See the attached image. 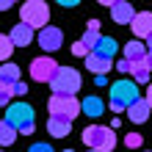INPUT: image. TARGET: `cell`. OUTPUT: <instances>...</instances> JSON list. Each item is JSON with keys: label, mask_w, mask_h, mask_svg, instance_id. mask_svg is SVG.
Listing matches in <instances>:
<instances>
[{"label": "cell", "mask_w": 152, "mask_h": 152, "mask_svg": "<svg viewBox=\"0 0 152 152\" xmlns=\"http://www.w3.org/2000/svg\"><path fill=\"white\" fill-rule=\"evenodd\" d=\"M113 69H119V72H122V75H127V72H130V64H127V61H124V58H122V61H119V64H113Z\"/></svg>", "instance_id": "cell-28"}, {"label": "cell", "mask_w": 152, "mask_h": 152, "mask_svg": "<svg viewBox=\"0 0 152 152\" xmlns=\"http://www.w3.org/2000/svg\"><path fill=\"white\" fill-rule=\"evenodd\" d=\"M111 17H113L116 25H127V22H133V17H136V8H133L127 0H116L111 6Z\"/></svg>", "instance_id": "cell-10"}, {"label": "cell", "mask_w": 152, "mask_h": 152, "mask_svg": "<svg viewBox=\"0 0 152 152\" xmlns=\"http://www.w3.org/2000/svg\"><path fill=\"white\" fill-rule=\"evenodd\" d=\"M147 58V50H144V44L141 42H127L124 44V61H127V64H138V61H144Z\"/></svg>", "instance_id": "cell-14"}, {"label": "cell", "mask_w": 152, "mask_h": 152, "mask_svg": "<svg viewBox=\"0 0 152 152\" xmlns=\"http://www.w3.org/2000/svg\"><path fill=\"white\" fill-rule=\"evenodd\" d=\"M0 152H3V149H0Z\"/></svg>", "instance_id": "cell-36"}, {"label": "cell", "mask_w": 152, "mask_h": 152, "mask_svg": "<svg viewBox=\"0 0 152 152\" xmlns=\"http://www.w3.org/2000/svg\"><path fill=\"white\" fill-rule=\"evenodd\" d=\"M61 42H64V33H61V28H53V25H47V28H42L39 31V47L42 50H58L61 47Z\"/></svg>", "instance_id": "cell-8"}, {"label": "cell", "mask_w": 152, "mask_h": 152, "mask_svg": "<svg viewBox=\"0 0 152 152\" xmlns=\"http://www.w3.org/2000/svg\"><path fill=\"white\" fill-rule=\"evenodd\" d=\"M88 31H91V33H100V20H88Z\"/></svg>", "instance_id": "cell-29"}, {"label": "cell", "mask_w": 152, "mask_h": 152, "mask_svg": "<svg viewBox=\"0 0 152 152\" xmlns=\"http://www.w3.org/2000/svg\"><path fill=\"white\" fill-rule=\"evenodd\" d=\"M8 39H11V44H17V47H28V44L33 42V31L28 28V25L17 22L11 28V33H8Z\"/></svg>", "instance_id": "cell-13"}, {"label": "cell", "mask_w": 152, "mask_h": 152, "mask_svg": "<svg viewBox=\"0 0 152 152\" xmlns=\"http://www.w3.org/2000/svg\"><path fill=\"white\" fill-rule=\"evenodd\" d=\"M141 144H144L141 133H127V138H124V147H127V149H138Z\"/></svg>", "instance_id": "cell-22"}, {"label": "cell", "mask_w": 152, "mask_h": 152, "mask_svg": "<svg viewBox=\"0 0 152 152\" xmlns=\"http://www.w3.org/2000/svg\"><path fill=\"white\" fill-rule=\"evenodd\" d=\"M130 28H133V33H136L138 39L152 36V14H149V11H136V17H133V22H130Z\"/></svg>", "instance_id": "cell-9"}, {"label": "cell", "mask_w": 152, "mask_h": 152, "mask_svg": "<svg viewBox=\"0 0 152 152\" xmlns=\"http://www.w3.org/2000/svg\"><path fill=\"white\" fill-rule=\"evenodd\" d=\"M47 108H50V116H64V119L72 122L75 116L80 113V100H77V97L53 94V97H50V102H47Z\"/></svg>", "instance_id": "cell-6"}, {"label": "cell", "mask_w": 152, "mask_h": 152, "mask_svg": "<svg viewBox=\"0 0 152 152\" xmlns=\"http://www.w3.org/2000/svg\"><path fill=\"white\" fill-rule=\"evenodd\" d=\"M116 50H119V44H116V39H111V36H100V42H97V47L91 50V53H97L100 58H113L116 56Z\"/></svg>", "instance_id": "cell-16"}, {"label": "cell", "mask_w": 152, "mask_h": 152, "mask_svg": "<svg viewBox=\"0 0 152 152\" xmlns=\"http://www.w3.org/2000/svg\"><path fill=\"white\" fill-rule=\"evenodd\" d=\"M20 17H22V25H28V28H47L50 22V8L47 3H42V0H28L22 8H20Z\"/></svg>", "instance_id": "cell-5"}, {"label": "cell", "mask_w": 152, "mask_h": 152, "mask_svg": "<svg viewBox=\"0 0 152 152\" xmlns=\"http://www.w3.org/2000/svg\"><path fill=\"white\" fill-rule=\"evenodd\" d=\"M144 102H147V108L152 111V83H149V88H147V97H144Z\"/></svg>", "instance_id": "cell-30"}, {"label": "cell", "mask_w": 152, "mask_h": 152, "mask_svg": "<svg viewBox=\"0 0 152 152\" xmlns=\"http://www.w3.org/2000/svg\"><path fill=\"white\" fill-rule=\"evenodd\" d=\"M0 83H6V86L20 83V66L11 64V61H6V64L0 66Z\"/></svg>", "instance_id": "cell-19"}, {"label": "cell", "mask_w": 152, "mask_h": 152, "mask_svg": "<svg viewBox=\"0 0 152 152\" xmlns=\"http://www.w3.org/2000/svg\"><path fill=\"white\" fill-rule=\"evenodd\" d=\"M50 86H53V91H56V94L75 97L77 88H80V72L72 69V66H58L56 75H53V80H50Z\"/></svg>", "instance_id": "cell-3"}, {"label": "cell", "mask_w": 152, "mask_h": 152, "mask_svg": "<svg viewBox=\"0 0 152 152\" xmlns=\"http://www.w3.org/2000/svg\"><path fill=\"white\" fill-rule=\"evenodd\" d=\"M47 133L53 138H66L72 133V122L64 119V116H50L47 119Z\"/></svg>", "instance_id": "cell-12"}, {"label": "cell", "mask_w": 152, "mask_h": 152, "mask_svg": "<svg viewBox=\"0 0 152 152\" xmlns=\"http://www.w3.org/2000/svg\"><path fill=\"white\" fill-rule=\"evenodd\" d=\"M25 94H28V83H22V80H20V83L11 86V97H25Z\"/></svg>", "instance_id": "cell-26"}, {"label": "cell", "mask_w": 152, "mask_h": 152, "mask_svg": "<svg viewBox=\"0 0 152 152\" xmlns=\"http://www.w3.org/2000/svg\"><path fill=\"white\" fill-rule=\"evenodd\" d=\"M11 53H14V44H11V39H8L6 33H0V61L6 64V61L11 58Z\"/></svg>", "instance_id": "cell-20"}, {"label": "cell", "mask_w": 152, "mask_h": 152, "mask_svg": "<svg viewBox=\"0 0 152 152\" xmlns=\"http://www.w3.org/2000/svg\"><path fill=\"white\" fill-rule=\"evenodd\" d=\"M86 69H88V72H94L97 77H105V75H108V69H113V61L100 58L97 53H88V56H86Z\"/></svg>", "instance_id": "cell-11"}, {"label": "cell", "mask_w": 152, "mask_h": 152, "mask_svg": "<svg viewBox=\"0 0 152 152\" xmlns=\"http://www.w3.org/2000/svg\"><path fill=\"white\" fill-rule=\"evenodd\" d=\"M144 50H147V56L152 58V36H147V47H144Z\"/></svg>", "instance_id": "cell-32"}, {"label": "cell", "mask_w": 152, "mask_h": 152, "mask_svg": "<svg viewBox=\"0 0 152 152\" xmlns=\"http://www.w3.org/2000/svg\"><path fill=\"white\" fill-rule=\"evenodd\" d=\"M88 53H91V50H88V47H86V44L80 42V39L72 44V56H77V58H80V56H88Z\"/></svg>", "instance_id": "cell-25"}, {"label": "cell", "mask_w": 152, "mask_h": 152, "mask_svg": "<svg viewBox=\"0 0 152 152\" xmlns=\"http://www.w3.org/2000/svg\"><path fill=\"white\" fill-rule=\"evenodd\" d=\"M11 102V86L0 83V105H8Z\"/></svg>", "instance_id": "cell-24"}, {"label": "cell", "mask_w": 152, "mask_h": 152, "mask_svg": "<svg viewBox=\"0 0 152 152\" xmlns=\"http://www.w3.org/2000/svg\"><path fill=\"white\" fill-rule=\"evenodd\" d=\"M80 42H83V44H86L88 50H94V47H97V42H100V33H91V31H86V33H83V39H80Z\"/></svg>", "instance_id": "cell-23"}, {"label": "cell", "mask_w": 152, "mask_h": 152, "mask_svg": "<svg viewBox=\"0 0 152 152\" xmlns=\"http://www.w3.org/2000/svg\"><path fill=\"white\" fill-rule=\"evenodd\" d=\"M11 8V0H0V11H8Z\"/></svg>", "instance_id": "cell-31"}, {"label": "cell", "mask_w": 152, "mask_h": 152, "mask_svg": "<svg viewBox=\"0 0 152 152\" xmlns=\"http://www.w3.org/2000/svg\"><path fill=\"white\" fill-rule=\"evenodd\" d=\"M64 152H75V149H64Z\"/></svg>", "instance_id": "cell-34"}, {"label": "cell", "mask_w": 152, "mask_h": 152, "mask_svg": "<svg viewBox=\"0 0 152 152\" xmlns=\"http://www.w3.org/2000/svg\"><path fill=\"white\" fill-rule=\"evenodd\" d=\"M130 75H133V83H149V58L138 61V64H130Z\"/></svg>", "instance_id": "cell-18"}, {"label": "cell", "mask_w": 152, "mask_h": 152, "mask_svg": "<svg viewBox=\"0 0 152 152\" xmlns=\"http://www.w3.org/2000/svg\"><path fill=\"white\" fill-rule=\"evenodd\" d=\"M147 58H149V56H147ZM149 72H152V58H149Z\"/></svg>", "instance_id": "cell-33"}, {"label": "cell", "mask_w": 152, "mask_h": 152, "mask_svg": "<svg viewBox=\"0 0 152 152\" xmlns=\"http://www.w3.org/2000/svg\"><path fill=\"white\" fill-rule=\"evenodd\" d=\"M138 97V86L133 83V80H116L111 86V108L113 111H127Z\"/></svg>", "instance_id": "cell-4"}, {"label": "cell", "mask_w": 152, "mask_h": 152, "mask_svg": "<svg viewBox=\"0 0 152 152\" xmlns=\"http://www.w3.org/2000/svg\"><path fill=\"white\" fill-rule=\"evenodd\" d=\"M88 152H94V149H88Z\"/></svg>", "instance_id": "cell-35"}, {"label": "cell", "mask_w": 152, "mask_h": 152, "mask_svg": "<svg viewBox=\"0 0 152 152\" xmlns=\"http://www.w3.org/2000/svg\"><path fill=\"white\" fill-rule=\"evenodd\" d=\"M80 111H83L86 116H91V119H97L100 113H105V102L100 100V97H83V102H80Z\"/></svg>", "instance_id": "cell-17"}, {"label": "cell", "mask_w": 152, "mask_h": 152, "mask_svg": "<svg viewBox=\"0 0 152 152\" xmlns=\"http://www.w3.org/2000/svg\"><path fill=\"white\" fill-rule=\"evenodd\" d=\"M58 66H61V64H56L50 56L33 58V64H31V77H33V80H39V83H50Z\"/></svg>", "instance_id": "cell-7"}, {"label": "cell", "mask_w": 152, "mask_h": 152, "mask_svg": "<svg viewBox=\"0 0 152 152\" xmlns=\"http://www.w3.org/2000/svg\"><path fill=\"white\" fill-rule=\"evenodd\" d=\"M83 144L94 152H111L116 147V133L111 127H100V124H91V127L83 130Z\"/></svg>", "instance_id": "cell-2"}, {"label": "cell", "mask_w": 152, "mask_h": 152, "mask_svg": "<svg viewBox=\"0 0 152 152\" xmlns=\"http://www.w3.org/2000/svg\"><path fill=\"white\" fill-rule=\"evenodd\" d=\"M8 127L20 136H31L33 133V108L28 102H11L6 108V119H3Z\"/></svg>", "instance_id": "cell-1"}, {"label": "cell", "mask_w": 152, "mask_h": 152, "mask_svg": "<svg viewBox=\"0 0 152 152\" xmlns=\"http://www.w3.org/2000/svg\"><path fill=\"white\" fill-rule=\"evenodd\" d=\"M14 141H17V133L8 127L6 122H0V144H3V147H8V144H14Z\"/></svg>", "instance_id": "cell-21"}, {"label": "cell", "mask_w": 152, "mask_h": 152, "mask_svg": "<svg viewBox=\"0 0 152 152\" xmlns=\"http://www.w3.org/2000/svg\"><path fill=\"white\" fill-rule=\"evenodd\" d=\"M28 152H53V147H50V144H33Z\"/></svg>", "instance_id": "cell-27"}, {"label": "cell", "mask_w": 152, "mask_h": 152, "mask_svg": "<svg viewBox=\"0 0 152 152\" xmlns=\"http://www.w3.org/2000/svg\"><path fill=\"white\" fill-rule=\"evenodd\" d=\"M127 119L133 122V124H144L147 119H149V108H147V102L144 100H136L127 108Z\"/></svg>", "instance_id": "cell-15"}]
</instances>
